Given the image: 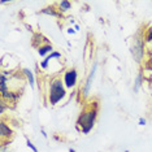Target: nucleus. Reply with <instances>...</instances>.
<instances>
[{
    "mask_svg": "<svg viewBox=\"0 0 152 152\" xmlns=\"http://www.w3.org/2000/svg\"><path fill=\"white\" fill-rule=\"evenodd\" d=\"M7 79H5V75L3 74L1 75V95L4 96V95H7Z\"/></svg>",
    "mask_w": 152,
    "mask_h": 152,
    "instance_id": "nucleus-8",
    "label": "nucleus"
},
{
    "mask_svg": "<svg viewBox=\"0 0 152 152\" xmlns=\"http://www.w3.org/2000/svg\"><path fill=\"white\" fill-rule=\"evenodd\" d=\"M69 152H75V151H74V150H70V151H69Z\"/></svg>",
    "mask_w": 152,
    "mask_h": 152,
    "instance_id": "nucleus-14",
    "label": "nucleus"
},
{
    "mask_svg": "<svg viewBox=\"0 0 152 152\" xmlns=\"http://www.w3.org/2000/svg\"><path fill=\"white\" fill-rule=\"evenodd\" d=\"M53 57L60 58V57H61V55L58 53V52H53V53H51L50 56H48V57L46 58V60H44L43 63H42V68H43V69H46V68H47V65H48V63H50V61H51V58H53Z\"/></svg>",
    "mask_w": 152,
    "mask_h": 152,
    "instance_id": "nucleus-5",
    "label": "nucleus"
},
{
    "mask_svg": "<svg viewBox=\"0 0 152 152\" xmlns=\"http://www.w3.org/2000/svg\"><path fill=\"white\" fill-rule=\"evenodd\" d=\"M146 124V121H143V118H140V125H144Z\"/></svg>",
    "mask_w": 152,
    "mask_h": 152,
    "instance_id": "nucleus-13",
    "label": "nucleus"
},
{
    "mask_svg": "<svg viewBox=\"0 0 152 152\" xmlns=\"http://www.w3.org/2000/svg\"><path fill=\"white\" fill-rule=\"evenodd\" d=\"M23 73L26 74V77L27 79H29V82H30V86L31 87H34V77H33V73L29 70V69H23Z\"/></svg>",
    "mask_w": 152,
    "mask_h": 152,
    "instance_id": "nucleus-7",
    "label": "nucleus"
},
{
    "mask_svg": "<svg viewBox=\"0 0 152 152\" xmlns=\"http://www.w3.org/2000/svg\"><path fill=\"white\" fill-rule=\"evenodd\" d=\"M65 96V90L63 87L60 79H55L51 82V91H50V103L51 104H56L60 99Z\"/></svg>",
    "mask_w": 152,
    "mask_h": 152,
    "instance_id": "nucleus-1",
    "label": "nucleus"
},
{
    "mask_svg": "<svg viewBox=\"0 0 152 152\" xmlns=\"http://www.w3.org/2000/svg\"><path fill=\"white\" fill-rule=\"evenodd\" d=\"M60 7L64 9V11H68V9L70 8V3H69V1H61Z\"/></svg>",
    "mask_w": 152,
    "mask_h": 152,
    "instance_id": "nucleus-10",
    "label": "nucleus"
},
{
    "mask_svg": "<svg viewBox=\"0 0 152 152\" xmlns=\"http://www.w3.org/2000/svg\"><path fill=\"white\" fill-rule=\"evenodd\" d=\"M27 146H29L30 148H31V150H33L34 152H38V150H37V148L33 146V143H31V142H30V140H27Z\"/></svg>",
    "mask_w": 152,
    "mask_h": 152,
    "instance_id": "nucleus-11",
    "label": "nucleus"
},
{
    "mask_svg": "<svg viewBox=\"0 0 152 152\" xmlns=\"http://www.w3.org/2000/svg\"><path fill=\"white\" fill-rule=\"evenodd\" d=\"M96 117V110H90L87 113H82L81 117L78 120V124L82 126V131L85 134H87L94 126V121Z\"/></svg>",
    "mask_w": 152,
    "mask_h": 152,
    "instance_id": "nucleus-2",
    "label": "nucleus"
},
{
    "mask_svg": "<svg viewBox=\"0 0 152 152\" xmlns=\"http://www.w3.org/2000/svg\"><path fill=\"white\" fill-rule=\"evenodd\" d=\"M134 56L137 57V60L139 61L142 56H143V46H142L140 40H135V46H134V51H133Z\"/></svg>",
    "mask_w": 152,
    "mask_h": 152,
    "instance_id": "nucleus-4",
    "label": "nucleus"
},
{
    "mask_svg": "<svg viewBox=\"0 0 152 152\" xmlns=\"http://www.w3.org/2000/svg\"><path fill=\"white\" fill-rule=\"evenodd\" d=\"M148 31H150V34H148V37H147V40H152V29H150Z\"/></svg>",
    "mask_w": 152,
    "mask_h": 152,
    "instance_id": "nucleus-12",
    "label": "nucleus"
},
{
    "mask_svg": "<svg viewBox=\"0 0 152 152\" xmlns=\"http://www.w3.org/2000/svg\"><path fill=\"white\" fill-rule=\"evenodd\" d=\"M1 135L3 137H11V134H12V131H11V129H8L7 127V125L5 124H1Z\"/></svg>",
    "mask_w": 152,
    "mask_h": 152,
    "instance_id": "nucleus-6",
    "label": "nucleus"
},
{
    "mask_svg": "<svg viewBox=\"0 0 152 152\" xmlns=\"http://www.w3.org/2000/svg\"><path fill=\"white\" fill-rule=\"evenodd\" d=\"M50 51H52V47H51L50 44H47V46L39 48V55L40 56H44V55H46L47 52H50Z\"/></svg>",
    "mask_w": 152,
    "mask_h": 152,
    "instance_id": "nucleus-9",
    "label": "nucleus"
},
{
    "mask_svg": "<svg viewBox=\"0 0 152 152\" xmlns=\"http://www.w3.org/2000/svg\"><path fill=\"white\" fill-rule=\"evenodd\" d=\"M64 82L65 85L68 86V87H73L75 85V82H77V72L74 70H69L65 73V77H64Z\"/></svg>",
    "mask_w": 152,
    "mask_h": 152,
    "instance_id": "nucleus-3",
    "label": "nucleus"
}]
</instances>
